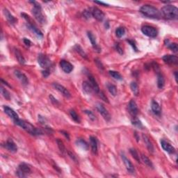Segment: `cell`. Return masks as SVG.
I'll return each mask as SVG.
<instances>
[{
    "instance_id": "40",
    "label": "cell",
    "mask_w": 178,
    "mask_h": 178,
    "mask_svg": "<svg viewBox=\"0 0 178 178\" xmlns=\"http://www.w3.org/2000/svg\"><path fill=\"white\" fill-rule=\"evenodd\" d=\"M84 113H86V115L89 116V118H90V119L91 120V121H94L95 120V114L93 113L91 111H89V110H85L84 111Z\"/></svg>"
},
{
    "instance_id": "2",
    "label": "cell",
    "mask_w": 178,
    "mask_h": 178,
    "mask_svg": "<svg viewBox=\"0 0 178 178\" xmlns=\"http://www.w3.org/2000/svg\"><path fill=\"white\" fill-rule=\"evenodd\" d=\"M161 13L168 20H177L178 17V9L176 6L167 4L161 10Z\"/></svg>"
},
{
    "instance_id": "6",
    "label": "cell",
    "mask_w": 178,
    "mask_h": 178,
    "mask_svg": "<svg viewBox=\"0 0 178 178\" xmlns=\"http://www.w3.org/2000/svg\"><path fill=\"white\" fill-rule=\"evenodd\" d=\"M31 172V168L28 164L22 163L19 165L18 170L16 171V175L18 177H26Z\"/></svg>"
},
{
    "instance_id": "32",
    "label": "cell",
    "mask_w": 178,
    "mask_h": 178,
    "mask_svg": "<svg viewBox=\"0 0 178 178\" xmlns=\"http://www.w3.org/2000/svg\"><path fill=\"white\" fill-rule=\"evenodd\" d=\"M141 159L142 161H143V163H145L146 166H148L150 168H153V164H152V161L149 159L148 157H147L145 155H141Z\"/></svg>"
},
{
    "instance_id": "50",
    "label": "cell",
    "mask_w": 178,
    "mask_h": 178,
    "mask_svg": "<svg viewBox=\"0 0 178 178\" xmlns=\"http://www.w3.org/2000/svg\"><path fill=\"white\" fill-rule=\"evenodd\" d=\"M95 4H100V5H102V6H108V4H106V3L102 2V1H95Z\"/></svg>"
},
{
    "instance_id": "12",
    "label": "cell",
    "mask_w": 178,
    "mask_h": 178,
    "mask_svg": "<svg viewBox=\"0 0 178 178\" xmlns=\"http://www.w3.org/2000/svg\"><path fill=\"white\" fill-rule=\"evenodd\" d=\"M91 12H92L93 17L95 19H96L97 21L101 22L105 18V13L97 8H93V9H91Z\"/></svg>"
},
{
    "instance_id": "48",
    "label": "cell",
    "mask_w": 178,
    "mask_h": 178,
    "mask_svg": "<svg viewBox=\"0 0 178 178\" xmlns=\"http://www.w3.org/2000/svg\"><path fill=\"white\" fill-rule=\"evenodd\" d=\"M23 41H24V43H25V45H26L27 46H28V47H29V46H31V42L29 41V39H27V38H24L23 39Z\"/></svg>"
},
{
    "instance_id": "52",
    "label": "cell",
    "mask_w": 178,
    "mask_h": 178,
    "mask_svg": "<svg viewBox=\"0 0 178 178\" xmlns=\"http://www.w3.org/2000/svg\"><path fill=\"white\" fill-rule=\"evenodd\" d=\"M175 77L176 81H177V72H175Z\"/></svg>"
},
{
    "instance_id": "19",
    "label": "cell",
    "mask_w": 178,
    "mask_h": 178,
    "mask_svg": "<svg viewBox=\"0 0 178 178\" xmlns=\"http://www.w3.org/2000/svg\"><path fill=\"white\" fill-rule=\"evenodd\" d=\"M163 61L166 63L168 64H177L178 63V58L176 56L174 55H165L162 58Z\"/></svg>"
},
{
    "instance_id": "1",
    "label": "cell",
    "mask_w": 178,
    "mask_h": 178,
    "mask_svg": "<svg viewBox=\"0 0 178 178\" xmlns=\"http://www.w3.org/2000/svg\"><path fill=\"white\" fill-rule=\"evenodd\" d=\"M141 13L143 15L146 16V17H151V18L159 19L161 17V12L157 9L155 6L148 5H143L141 7L140 9Z\"/></svg>"
},
{
    "instance_id": "3",
    "label": "cell",
    "mask_w": 178,
    "mask_h": 178,
    "mask_svg": "<svg viewBox=\"0 0 178 178\" xmlns=\"http://www.w3.org/2000/svg\"><path fill=\"white\" fill-rule=\"evenodd\" d=\"M14 122H15L16 125L21 127L22 129H25V131H27V132L29 133L31 135L37 136L39 135V134H41V131L38 130L37 128L35 127L33 125H32L31 123H29V122L22 121V120L20 119V118H18V119L16 120V121H15Z\"/></svg>"
},
{
    "instance_id": "20",
    "label": "cell",
    "mask_w": 178,
    "mask_h": 178,
    "mask_svg": "<svg viewBox=\"0 0 178 178\" xmlns=\"http://www.w3.org/2000/svg\"><path fill=\"white\" fill-rule=\"evenodd\" d=\"M90 142H91V150L94 155H97L98 151V145H97V140L95 136L90 137Z\"/></svg>"
},
{
    "instance_id": "9",
    "label": "cell",
    "mask_w": 178,
    "mask_h": 178,
    "mask_svg": "<svg viewBox=\"0 0 178 178\" xmlns=\"http://www.w3.org/2000/svg\"><path fill=\"white\" fill-rule=\"evenodd\" d=\"M96 109H97V110L98 111L99 113L102 115V116L103 117L104 119H105V121H110L111 115L107 109L104 107L103 105H102V104H100V103L97 104V105H96Z\"/></svg>"
},
{
    "instance_id": "15",
    "label": "cell",
    "mask_w": 178,
    "mask_h": 178,
    "mask_svg": "<svg viewBox=\"0 0 178 178\" xmlns=\"http://www.w3.org/2000/svg\"><path fill=\"white\" fill-rule=\"evenodd\" d=\"M161 145L163 150H164L166 152H168V153L174 154L175 152V147H173L171 143L166 141L165 140L161 141Z\"/></svg>"
},
{
    "instance_id": "41",
    "label": "cell",
    "mask_w": 178,
    "mask_h": 178,
    "mask_svg": "<svg viewBox=\"0 0 178 178\" xmlns=\"http://www.w3.org/2000/svg\"><path fill=\"white\" fill-rule=\"evenodd\" d=\"M75 49H76V50H77V52L79 53V54L81 56V57H84V58H86V53L84 52V51L83 50L82 48L80 47L79 45H76V47H75Z\"/></svg>"
},
{
    "instance_id": "14",
    "label": "cell",
    "mask_w": 178,
    "mask_h": 178,
    "mask_svg": "<svg viewBox=\"0 0 178 178\" xmlns=\"http://www.w3.org/2000/svg\"><path fill=\"white\" fill-rule=\"evenodd\" d=\"M14 74H15V76L17 77V79L22 83V84L23 85H27L29 83V80L28 78L26 75H25L24 73H22L21 71L20 70H15L14 71Z\"/></svg>"
},
{
    "instance_id": "21",
    "label": "cell",
    "mask_w": 178,
    "mask_h": 178,
    "mask_svg": "<svg viewBox=\"0 0 178 178\" xmlns=\"http://www.w3.org/2000/svg\"><path fill=\"white\" fill-rule=\"evenodd\" d=\"M89 83L91 84V86H92L93 89V91H95L96 93H100V88H99L98 84H97V81H96V80L95 79V78L92 76V75H89Z\"/></svg>"
},
{
    "instance_id": "47",
    "label": "cell",
    "mask_w": 178,
    "mask_h": 178,
    "mask_svg": "<svg viewBox=\"0 0 178 178\" xmlns=\"http://www.w3.org/2000/svg\"><path fill=\"white\" fill-rule=\"evenodd\" d=\"M68 155L69 156H70V158L72 159L73 160V161H75V162H77V158H76V157L75 156V155H73V153H72V152H68Z\"/></svg>"
},
{
    "instance_id": "28",
    "label": "cell",
    "mask_w": 178,
    "mask_h": 178,
    "mask_svg": "<svg viewBox=\"0 0 178 178\" xmlns=\"http://www.w3.org/2000/svg\"><path fill=\"white\" fill-rule=\"evenodd\" d=\"M15 55L16 59H17V60L18 61L19 63H20V64H25V58H24L23 55H22L21 52H20L19 49H15Z\"/></svg>"
},
{
    "instance_id": "35",
    "label": "cell",
    "mask_w": 178,
    "mask_h": 178,
    "mask_svg": "<svg viewBox=\"0 0 178 178\" xmlns=\"http://www.w3.org/2000/svg\"><path fill=\"white\" fill-rule=\"evenodd\" d=\"M109 75H111V76L113 79H116V80L123 79V77H122L121 75L119 73H118V72L111 70V71H109Z\"/></svg>"
},
{
    "instance_id": "36",
    "label": "cell",
    "mask_w": 178,
    "mask_h": 178,
    "mask_svg": "<svg viewBox=\"0 0 178 178\" xmlns=\"http://www.w3.org/2000/svg\"><path fill=\"white\" fill-rule=\"evenodd\" d=\"M70 116L72 117V118L73 119V121H75L76 123H80V118H79V116L77 115V113H76V112L74 110H70Z\"/></svg>"
},
{
    "instance_id": "43",
    "label": "cell",
    "mask_w": 178,
    "mask_h": 178,
    "mask_svg": "<svg viewBox=\"0 0 178 178\" xmlns=\"http://www.w3.org/2000/svg\"><path fill=\"white\" fill-rule=\"evenodd\" d=\"M115 49H116V51L118 52L119 54H123V48H122L121 47V45H120L118 43H117V44H115Z\"/></svg>"
},
{
    "instance_id": "5",
    "label": "cell",
    "mask_w": 178,
    "mask_h": 178,
    "mask_svg": "<svg viewBox=\"0 0 178 178\" xmlns=\"http://www.w3.org/2000/svg\"><path fill=\"white\" fill-rule=\"evenodd\" d=\"M21 15L27 21V27H28V28L29 29L31 30V31L33 32V33H35V34H36L37 36L42 38L43 36V33L41 31H40L39 29H38V27H36V25H35L34 23H33V22H32L31 20L30 19L29 16L27 15V14H25V13H22Z\"/></svg>"
},
{
    "instance_id": "44",
    "label": "cell",
    "mask_w": 178,
    "mask_h": 178,
    "mask_svg": "<svg viewBox=\"0 0 178 178\" xmlns=\"http://www.w3.org/2000/svg\"><path fill=\"white\" fill-rule=\"evenodd\" d=\"M99 94H100V97H101V99H102V100H104L106 102H109L108 98H107V97H106V95L103 93L100 92V93H99Z\"/></svg>"
},
{
    "instance_id": "34",
    "label": "cell",
    "mask_w": 178,
    "mask_h": 178,
    "mask_svg": "<svg viewBox=\"0 0 178 178\" xmlns=\"http://www.w3.org/2000/svg\"><path fill=\"white\" fill-rule=\"evenodd\" d=\"M125 33V29L124 27H118L116 30H115V35L118 38H121L123 37Z\"/></svg>"
},
{
    "instance_id": "49",
    "label": "cell",
    "mask_w": 178,
    "mask_h": 178,
    "mask_svg": "<svg viewBox=\"0 0 178 178\" xmlns=\"http://www.w3.org/2000/svg\"><path fill=\"white\" fill-rule=\"evenodd\" d=\"M128 43H129V44L131 45V47H133V49H134V50L135 51H137V47H136V45H135V43H134V41H128Z\"/></svg>"
},
{
    "instance_id": "46",
    "label": "cell",
    "mask_w": 178,
    "mask_h": 178,
    "mask_svg": "<svg viewBox=\"0 0 178 178\" xmlns=\"http://www.w3.org/2000/svg\"><path fill=\"white\" fill-rule=\"evenodd\" d=\"M49 74H50V70H49V69H47V70H45L44 71H43V75L45 77H47L49 76Z\"/></svg>"
},
{
    "instance_id": "45",
    "label": "cell",
    "mask_w": 178,
    "mask_h": 178,
    "mask_svg": "<svg viewBox=\"0 0 178 178\" xmlns=\"http://www.w3.org/2000/svg\"><path fill=\"white\" fill-rule=\"evenodd\" d=\"M132 124L134 125L135 126H137V127H142V124L141 123L140 121H139L138 119H136V120H134V121H132Z\"/></svg>"
},
{
    "instance_id": "42",
    "label": "cell",
    "mask_w": 178,
    "mask_h": 178,
    "mask_svg": "<svg viewBox=\"0 0 178 178\" xmlns=\"http://www.w3.org/2000/svg\"><path fill=\"white\" fill-rule=\"evenodd\" d=\"M84 15L86 17H87V18H90V17L92 16V12H91V10L90 9V10H86L84 11Z\"/></svg>"
},
{
    "instance_id": "7",
    "label": "cell",
    "mask_w": 178,
    "mask_h": 178,
    "mask_svg": "<svg viewBox=\"0 0 178 178\" xmlns=\"http://www.w3.org/2000/svg\"><path fill=\"white\" fill-rule=\"evenodd\" d=\"M38 64L41 65V68H43L45 70L49 69V67L51 66V61L47 56L45 54H41L38 55Z\"/></svg>"
},
{
    "instance_id": "22",
    "label": "cell",
    "mask_w": 178,
    "mask_h": 178,
    "mask_svg": "<svg viewBox=\"0 0 178 178\" xmlns=\"http://www.w3.org/2000/svg\"><path fill=\"white\" fill-rule=\"evenodd\" d=\"M4 14L5 15L6 19L7 20V21L11 24V25H14L15 23L17 20L15 18L13 15L9 12V11H8L6 9H4Z\"/></svg>"
},
{
    "instance_id": "18",
    "label": "cell",
    "mask_w": 178,
    "mask_h": 178,
    "mask_svg": "<svg viewBox=\"0 0 178 178\" xmlns=\"http://www.w3.org/2000/svg\"><path fill=\"white\" fill-rule=\"evenodd\" d=\"M128 108H129V113H131V115L135 117L136 115L139 113V109H138L137 105H136V102L134 100H131L129 102V105H128Z\"/></svg>"
},
{
    "instance_id": "26",
    "label": "cell",
    "mask_w": 178,
    "mask_h": 178,
    "mask_svg": "<svg viewBox=\"0 0 178 178\" xmlns=\"http://www.w3.org/2000/svg\"><path fill=\"white\" fill-rule=\"evenodd\" d=\"M82 89L83 91H84L87 94H91V93L93 91L92 86H91V84L89 83V81H84L82 84Z\"/></svg>"
},
{
    "instance_id": "31",
    "label": "cell",
    "mask_w": 178,
    "mask_h": 178,
    "mask_svg": "<svg viewBox=\"0 0 178 178\" xmlns=\"http://www.w3.org/2000/svg\"><path fill=\"white\" fill-rule=\"evenodd\" d=\"M130 89L132 91V93H134V95L138 96L139 95V88L136 82H131L130 84Z\"/></svg>"
},
{
    "instance_id": "11",
    "label": "cell",
    "mask_w": 178,
    "mask_h": 178,
    "mask_svg": "<svg viewBox=\"0 0 178 178\" xmlns=\"http://www.w3.org/2000/svg\"><path fill=\"white\" fill-rule=\"evenodd\" d=\"M52 85H53V86H54V89L57 90V91H59V93H61L63 95L64 97H67V98H69V97H71V94H70V93L69 92L68 90L66 88L64 87L63 86L58 84V83H54Z\"/></svg>"
},
{
    "instance_id": "39",
    "label": "cell",
    "mask_w": 178,
    "mask_h": 178,
    "mask_svg": "<svg viewBox=\"0 0 178 178\" xmlns=\"http://www.w3.org/2000/svg\"><path fill=\"white\" fill-rule=\"evenodd\" d=\"M168 47L169 48V49H171V50L173 51V52H177V50H178V47H177V43H169V41H168Z\"/></svg>"
},
{
    "instance_id": "10",
    "label": "cell",
    "mask_w": 178,
    "mask_h": 178,
    "mask_svg": "<svg viewBox=\"0 0 178 178\" xmlns=\"http://www.w3.org/2000/svg\"><path fill=\"white\" fill-rule=\"evenodd\" d=\"M121 158L122 159H123V163H124L125 166L127 171L129 173H131V174H134V173H135V169H134V165H133L132 163L131 162L130 160H129L124 154H121Z\"/></svg>"
},
{
    "instance_id": "8",
    "label": "cell",
    "mask_w": 178,
    "mask_h": 178,
    "mask_svg": "<svg viewBox=\"0 0 178 178\" xmlns=\"http://www.w3.org/2000/svg\"><path fill=\"white\" fill-rule=\"evenodd\" d=\"M141 31L145 36L150 37V38H155L158 34V31L155 27L149 25H145L141 28Z\"/></svg>"
},
{
    "instance_id": "13",
    "label": "cell",
    "mask_w": 178,
    "mask_h": 178,
    "mask_svg": "<svg viewBox=\"0 0 178 178\" xmlns=\"http://www.w3.org/2000/svg\"><path fill=\"white\" fill-rule=\"evenodd\" d=\"M60 66L65 73H70L73 70V65L70 62L65 60H61L60 62Z\"/></svg>"
},
{
    "instance_id": "38",
    "label": "cell",
    "mask_w": 178,
    "mask_h": 178,
    "mask_svg": "<svg viewBox=\"0 0 178 178\" xmlns=\"http://www.w3.org/2000/svg\"><path fill=\"white\" fill-rule=\"evenodd\" d=\"M129 152H130L131 156L134 157V158L135 159L138 161V162H139V161H140V158H139V154H138L137 151H136L135 149L131 148V149H130V150H129Z\"/></svg>"
},
{
    "instance_id": "25",
    "label": "cell",
    "mask_w": 178,
    "mask_h": 178,
    "mask_svg": "<svg viewBox=\"0 0 178 178\" xmlns=\"http://www.w3.org/2000/svg\"><path fill=\"white\" fill-rule=\"evenodd\" d=\"M87 35H88V37H89L90 41H91V44H92L93 47L94 49H97V50H100V48L98 47V45H97V43H96L95 37L94 35L93 34V33H91V31H89L87 33Z\"/></svg>"
},
{
    "instance_id": "37",
    "label": "cell",
    "mask_w": 178,
    "mask_h": 178,
    "mask_svg": "<svg viewBox=\"0 0 178 178\" xmlns=\"http://www.w3.org/2000/svg\"><path fill=\"white\" fill-rule=\"evenodd\" d=\"M1 95H2L3 97H4V98L6 99V100H10L11 99L10 93H9V91H8L6 89H4V88L2 86H1Z\"/></svg>"
},
{
    "instance_id": "30",
    "label": "cell",
    "mask_w": 178,
    "mask_h": 178,
    "mask_svg": "<svg viewBox=\"0 0 178 178\" xmlns=\"http://www.w3.org/2000/svg\"><path fill=\"white\" fill-rule=\"evenodd\" d=\"M107 89H108L109 92L113 96H115L117 95V88L115 85L110 84V83H108L107 84Z\"/></svg>"
},
{
    "instance_id": "23",
    "label": "cell",
    "mask_w": 178,
    "mask_h": 178,
    "mask_svg": "<svg viewBox=\"0 0 178 178\" xmlns=\"http://www.w3.org/2000/svg\"><path fill=\"white\" fill-rule=\"evenodd\" d=\"M151 109H152V112H153L155 115H159L160 114H161V107H160V105H159L158 102H156L155 100H153L152 102Z\"/></svg>"
},
{
    "instance_id": "17",
    "label": "cell",
    "mask_w": 178,
    "mask_h": 178,
    "mask_svg": "<svg viewBox=\"0 0 178 178\" xmlns=\"http://www.w3.org/2000/svg\"><path fill=\"white\" fill-rule=\"evenodd\" d=\"M4 112H5L6 114L9 115L11 118H12L14 121H16V120H17L19 118L18 114H17V113H16V112L13 109L10 108V107H7V106H4Z\"/></svg>"
},
{
    "instance_id": "4",
    "label": "cell",
    "mask_w": 178,
    "mask_h": 178,
    "mask_svg": "<svg viewBox=\"0 0 178 178\" xmlns=\"http://www.w3.org/2000/svg\"><path fill=\"white\" fill-rule=\"evenodd\" d=\"M34 4L33 8L32 9V14L35 19L39 22L41 25H45L47 22L46 20L45 16L43 15V13L42 11V8L40 6V4H38L36 2H31Z\"/></svg>"
},
{
    "instance_id": "29",
    "label": "cell",
    "mask_w": 178,
    "mask_h": 178,
    "mask_svg": "<svg viewBox=\"0 0 178 178\" xmlns=\"http://www.w3.org/2000/svg\"><path fill=\"white\" fill-rule=\"evenodd\" d=\"M165 80L163 76L161 73L157 74V86L159 89H162L164 86Z\"/></svg>"
},
{
    "instance_id": "51",
    "label": "cell",
    "mask_w": 178,
    "mask_h": 178,
    "mask_svg": "<svg viewBox=\"0 0 178 178\" xmlns=\"http://www.w3.org/2000/svg\"><path fill=\"white\" fill-rule=\"evenodd\" d=\"M61 133H63V135H64V136H65V137H66V138H67V139H68V140H69V139H70V137H69V135H68V133H67V132H65V131H61Z\"/></svg>"
},
{
    "instance_id": "33",
    "label": "cell",
    "mask_w": 178,
    "mask_h": 178,
    "mask_svg": "<svg viewBox=\"0 0 178 178\" xmlns=\"http://www.w3.org/2000/svg\"><path fill=\"white\" fill-rule=\"evenodd\" d=\"M57 143L58 147H59V149L60 150L61 152V153H63V154H65V152H66V150H65V145H64V144H63V142L62 141L61 139H57Z\"/></svg>"
},
{
    "instance_id": "24",
    "label": "cell",
    "mask_w": 178,
    "mask_h": 178,
    "mask_svg": "<svg viewBox=\"0 0 178 178\" xmlns=\"http://www.w3.org/2000/svg\"><path fill=\"white\" fill-rule=\"evenodd\" d=\"M143 141H144V142H145V145H146L147 148L148 149V150L150 152L153 153L154 146H153V145H152V143L151 142V141H150V138L146 135H143Z\"/></svg>"
},
{
    "instance_id": "27",
    "label": "cell",
    "mask_w": 178,
    "mask_h": 178,
    "mask_svg": "<svg viewBox=\"0 0 178 178\" xmlns=\"http://www.w3.org/2000/svg\"><path fill=\"white\" fill-rule=\"evenodd\" d=\"M76 144L77 146L80 147L81 149H83L84 150H88V149H89V145H88V143H86V141H84L82 139H78L76 141Z\"/></svg>"
},
{
    "instance_id": "16",
    "label": "cell",
    "mask_w": 178,
    "mask_h": 178,
    "mask_svg": "<svg viewBox=\"0 0 178 178\" xmlns=\"http://www.w3.org/2000/svg\"><path fill=\"white\" fill-rule=\"evenodd\" d=\"M4 147H5L9 151H10L11 152H16L17 151V145H16L15 142L11 139H9L6 141V142L5 143V145H4Z\"/></svg>"
}]
</instances>
